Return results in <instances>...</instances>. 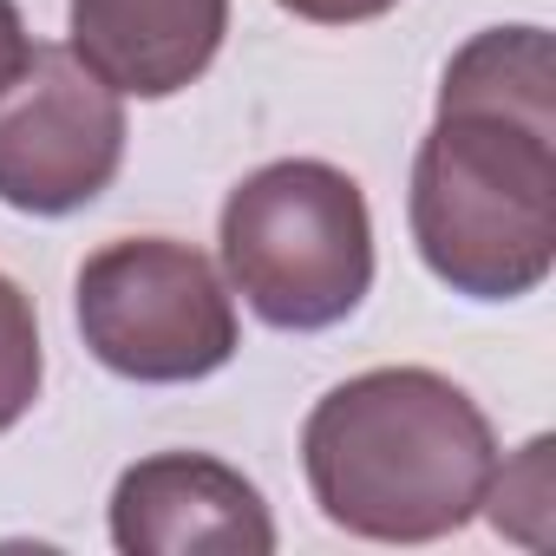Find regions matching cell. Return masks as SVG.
Masks as SVG:
<instances>
[{
	"instance_id": "1",
	"label": "cell",
	"mask_w": 556,
	"mask_h": 556,
	"mask_svg": "<svg viewBox=\"0 0 556 556\" xmlns=\"http://www.w3.org/2000/svg\"><path fill=\"white\" fill-rule=\"evenodd\" d=\"M302 471L334 530L367 543H439L478 517L497 439L458 380L432 367H367L315 400Z\"/></svg>"
},
{
	"instance_id": "2",
	"label": "cell",
	"mask_w": 556,
	"mask_h": 556,
	"mask_svg": "<svg viewBox=\"0 0 556 556\" xmlns=\"http://www.w3.org/2000/svg\"><path fill=\"white\" fill-rule=\"evenodd\" d=\"M413 249L465 302H523L556 268V118L439 105L406 184Z\"/></svg>"
},
{
	"instance_id": "3",
	"label": "cell",
	"mask_w": 556,
	"mask_h": 556,
	"mask_svg": "<svg viewBox=\"0 0 556 556\" xmlns=\"http://www.w3.org/2000/svg\"><path fill=\"white\" fill-rule=\"evenodd\" d=\"M216 242L229 289L282 334H321L374 289L367 190L328 157H275L249 170L223 197Z\"/></svg>"
},
{
	"instance_id": "4",
	"label": "cell",
	"mask_w": 556,
	"mask_h": 556,
	"mask_svg": "<svg viewBox=\"0 0 556 556\" xmlns=\"http://www.w3.org/2000/svg\"><path fill=\"white\" fill-rule=\"evenodd\" d=\"M73 315L86 354L138 387L210 380L236 361V295L216 262L177 236H118L79 262Z\"/></svg>"
},
{
	"instance_id": "5",
	"label": "cell",
	"mask_w": 556,
	"mask_h": 556,
	"mask_svg": "<svg viewBox=\"0 0 556 556\" xmlns=\"http://www.w3.org/2000/svg\"><path fill=\"white\" fill-rule=\"evenodd\" d=\"M125 99L53 40H34L0 86V203L21 216H73L99 203L125 164Z\"/></svg>"
},
{
	"instance_id": "6",
	"label": "cell",
	"mask_w": 556,
	"mask_h": 556,
	"mask_svg": "<svg viewBox=\"0 0 556 556\" xmlns=\"http://www.w3.org/2000/svg\"><path fill=\"white\" fill-rule=\"evenodd\" d=\"M125 556H268L275 517L262 491L210 452H151L118 471L105 504Z\"/></svg>"
},
{
	"instance_id": "7",
	"label": "cell",
	"mask_w": 556,
	"mask_h": 556,
	"mask_svg": "<svg viewBox=\"0 0 556 556\" xmlns=\"http://www.w3.org/2000/svg\"><path fill=\"white\" fill-rule=\"evenodd\" d=\"M73 53L118 99H177L229 34V0H66Z\"/></svg>"
},
{
	"instance_id": "8",
	"label": "cell",
	"mask_w": 556,
	"mask_h": 556,
	"mask_svg": "<svg viewBox=\"0 0 556 556\" xmlns=\"http://www.w3.org/2000/svg\"><path fill=\"white\" fill-rule=\"evenodd\" d=\"M497 536L523 543V549H549V523H556V439L536 432L517 458H504L484 484V504Z\"/></svg>"
},
{
	"instance_id": "9",
	"label": "cell",
	"mask_w": 556,
	"mask_h": 556,
	"mask_svg": "<svg viewBox=\"0 0 556 556\" xmlns=\"http://www.w3.org/2000/svg\"><path fill=\"white\" fill-rule=\"evenodd\" d=\"M47 380V354H40V315L27 302V289L14 275H0V432H14Z\"/></svg>"
},
{
	"instance_id": "10",
	"label": "cell",
	"mask_w": 556,
	"mask_h": 556,
	"mask_svg": "<svg viewBox=\"0 0 556 556\" xmlns=\"http://www.w3.org/2000/svg\"><path fill=\"white\" fill-rule=\"evenodd\" d=\"M275 8L295 14V21H308V27H361V21L393 14L400 0H275Z\"/></svg>"
},
{
	"instance_id": "11",
	"label": "cell",
	"mask_w": 556,
	"mask_h": 556,
	"mask_svg": "<svg viewBox=\"0 0 556 556\" xmlns=\"http://www.w3.org/2000/svg\"><path fill=\"white\" fill-rule=\"evenodd\" d=\"M27 53H34V34H27L21 8H14V0H0V86H14V73L27 66Z\"/></svg>"
}]
</instances>
